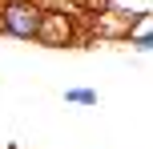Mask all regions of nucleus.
Returning a JSON list of instances; mask_svg holds the SVG:
<instances>
[{"label":"nucleus","instance_id":"f257e3e1","mask_svg":"<svg viewBox=\"0 0 153 149\" xmlns=\"http://www.w3.org/2000/svg\"><path fill=\"white\" fill-rule=\"evenodd\" d=\"M45 4L40 0H0V32L12 40H36Z\"/></svg>","mask_w":153,"mask_h":149},{"label":"nucleus","instance_id":"f03ea898","mask_svg":"<svg viewBox=\"0 0 153 149\" xmlns=\"http://www.w3.org/2000/svg\"><path fill=\"white\" fill-rule=\"evenodd\" d=\"M81 40V32H76V20L73 12H65V8H45V16H40V28H36V44L45 48H69Z\"/></svg>","mask_w":153,"mask_h":149},{"label":"nucleus","instance_id":"7ed1b4c3","mask_svg":"<svg viewBox=\"0 0 153 149\" xmlns=\"http://www.w3.org/2000/svg\"><path fill=\"white\" fill-rule=\"evenodd\" d=\"M125 40H129V44L137 48L141 56H149V48H153V12H141L137 20H129Z\"/></svg>","mask_w":153,"mask_h":149},{"label":"nucleus","instance_id":"20e7f679","mask_svg":"<svg viewBox=\"0 0 153 149\" xmlns=\"http://www.w3.org/2000/svg\"><path fill=\"white\" fill-rule=\"evenodd\" d=\"M65 101L69 105H97V93L93 89H65Z\"/></svg>","mask_w":153,"mask_h":149}]
</instances>
